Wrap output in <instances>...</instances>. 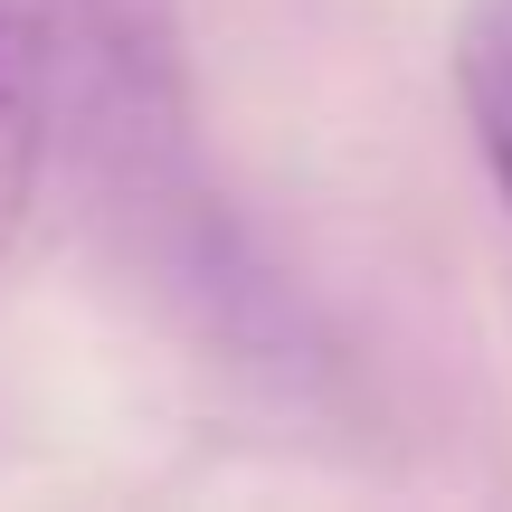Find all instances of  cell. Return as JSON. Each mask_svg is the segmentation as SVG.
Masks as SVG:
<instances>
[{
  "instance_id": "obj_3",
  "label": "cell",
  "mask_w": 512,
  "mask_h": 512,
  "mask_svg": "<svg viewBox=\"0 0 512 512\" xmlns=\"http://www.w3.org/2000/svg\"><path fill=\"white\" fill-rule=\"evenodd\" d=\"M456 105L475 133L484 171H494V200L512 209V0H475L456 29Z\"/></svg>"
},
{
  "instance_id": "obj_1",
  "label": "cell",
  "mask_w": 512,
  "mask_h": 512,
  "mask_svg": "<svg viewBox=\"0 0 512 512\" xmlns=\"http://www.w3.org/2000/svg\"><path fill=\"white\" fill-rule=\"evenodd\" d=\"M48 162L105 247L238 370H323V323L200 162L181 0H67L48 67Z\"/></svg>"
},
{
  "instance_id": "obj_2",
  "label": "cell",
  "mask_w": 512,
  "mask_h": 512,
  "mask_svg": "<svg viewBox=\"0 0 512 512\" xmlns=\"http://www.w3.org/2000/svg\"><path fill=\"white\" fill-rule=\"evenodd\" d=\"M57 19L67 0H0V256L48 171V67H57Z\"/></svg>"
}]
</instances>
